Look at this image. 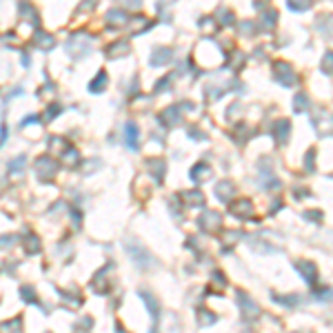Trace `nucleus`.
<instances>
[{
	"mask_svg": "<svg viewBox=\"0 0 333 333\" xmlns=\"http://www.w3.org/2000/svg\"><path fill=\"white\" fill-rule=\"evenodd\" d=\"M200 227L207 229V231H213V229H218V227H220V216H218V213H213V211L204 213V216L200 218Z\"/></svg>",
	"mask_w": 333,
	"mask_h": 333,
	"instance_id": "obj_1",
	"label": "nucleus"
},
{
	"mask_svg": "<svg viewBox=\"0 0 333 333\" xmlns=\"http://www.w3.org/2000/svg\"><path fill=\"white\" fill-rule=\"evenodd\" d=\"M298 269H300V271H304L302 275H304V280L309 282V285L315 280V266L311 265V262H307V260H304V262H298Z\"/></svg>",
	"mask_w": 333,
	"mask_h": 333,
	"instance_id": "obj_2",
	"label": "nucleus"
},
{
	"mask_svg": "<svg viewBox=\"0 0 333 333\" xmlns=\"http://www.w3.org/2000/svg\"><path fill=\"white\" fill-rule=\"evenodd\" d=\"M140 298L147 302V307H149V313L155 318V315H158V302H155V298H154L151 293H147V291H140Z\"/></svg>",
	"mask_w": 333,
	"mask_h": 333,
	"instance_id": "obj_3",
	"label": "nucleus"
},
{
	"mask_svg": "<svg viewBox=\"0 0 333 333\" xmlns=\"http://www.w3.org/2000/svg\"><path fill=\"white\" fill-rule=\"evenodd\" d=\"M198 320H200V327H209V324L216 322V315L209 313L207 309H200L198 311Z\"/></svg>",
	"mask_w": 333,
	"mask_h": 333,
	"instance_id": "obj_4",
	"label": "nucleus"
},
{
	"mask_svg": "<svg viewBox=\"0 0 333 333\" xmlns=\"http://www.w3.org/2000/svg\"><path fill=\"white\" fill-rule=\"evenodd\" d=\"M216 193H218V198H220V200H229V198H231V193H233V189H231V184H229V182H222L220 187L216 189Z\"/></svg>",
	"mask_w": 333,
	"mask_h": 333,
	"instance_id": "obj_5",
	"label": "nucleus"
},
{
	"mask_svg": "<svg viewBox=\"0 0 333 333\" xmlns=\"http://www.w3.org/2000/svg\"><path fill=\"white\" fill-rule=\"evenodd\" d=\"M231 211L236 213V216H249V211H251V204H249V200H240V204L238 207H231Z\"/></svg>",
	"mask_w": 333,
	"mask_h": 333,
	"instance_id": "obj_6",
	"label": "nucleus"
},
{
	"mask_svg": "<svg viewBox=\"0 0 333 333\" xmlns=\"http://www.w3.org/2000/svg\"><path fill=\"white\" fill-rule=\"evenodd\" d=\"M2 333H20V320H14V322H7L0 327Z\"/></svg>",
	"mask_w": 333,
	"mask_h": 333,
	"instance_id": "obj_7",
	"label": "nucleus"
},
{
	"mask_svg": "<svg viewBox=\"0 0 333 333\" xmlns=\"http://www.w3.org/2000/svg\"><path fill=\"white\" fill-rule=\"evenodd\" d=\"M135 135H138L135 125L133 122H129V125H127V140H129V147H135Z\"/></svg>",
	"mask_w": 333,
	"mask_h": 333,
	"instance_id": "obj_8",
	"label": "nucleus"
},
{
	"mask_svg": "<svg viewBox=\"0 0 333 333\" xmlns=\"http://www.w3.org/2000/svg\"><path fill=\"white\" fill-rule=\"evenodd\" d=\"M20 295H22V298L27 300V302H36V295H34V291H31L29 287H24V289L20 291Z\"/></svg>",
	"mask_w": 333,
	"mask_h": 333,
	"instance_id": "obj_9",
	"label": "nucleus"
},
{
	"mask_svg": "<svg viewBox=\"0 0 333 333\" xmlns=\"http://www.w3.org/2000/svg\"><path fill=\"white\" fill-rule=\"evenodd\" d=\"M318 298H324V300H333V293H329V289H322V291H318Z\"/></svg>",
	"mask_w": 333,
	"mask_h": 333,
	"instance_id": "obj_10",
	"label": "nucleus"
},
{
	"mask_svg": "<svg viewBox=\"0 0 333 333\" xmlns=\"http://www.w3.org/2000/svg\"><path fill=\"white\" fill-rule=\"evenodd\" d=\"M151 333H155V329H151Z\"/></svg>",
	"mask_w": 333,
	"mask_h": 333,
	"instance_id": "obj_11",
	"label": "nucleus"
}]
</instances>
